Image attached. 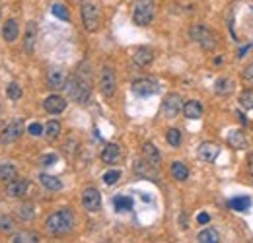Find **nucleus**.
I'll list each match as a JSON object with an SVG mask.
<instances>
[{"mask_svg": "<svg viewBox=\"0 0 253 243\" xmlns=\"http://www.w3.org/2000/svg\"><path fill=\"white\" fill-rule=\"evenodd\" d=\"M45 226H47V232H49V234H53V236H64V234H68V232L72 230V226H74V214H72V210H68V208H61V210L53 212V214L47 218Z\"/></svg>", "mask_w": 253, "mask_h": 243, "instance_id": "1", "label": "nucleus"}, {"mask_svg": "<svg viewBox=\"0 0 253 243\" xmlns=\"http://www.w3.org/2000/svg\"><path fill=\"white\" fill-rule=\"evenodd\" d=\"M66 93L70 99H74L76 103H88L92 97V86L88 78H82L80 74L66 78V86H64Z\"/></svg>", "mask_w": 253, "mask_h": 243, "instance_id": "2", "label": "nucleus"}, {"mask_svg": "<svg viewBox=\"0 0 253 243\" xmlns=\"http://www.w3.org/2000/svg\"><path fill=\"white\" fill-rule=\"evenodd\" d=\"M189 37L195 41V43H199L205 51H212L218 45L216 33L212 30H209L207 26H203V24H193L191 30H189Z\"/></svg>", "mask_w": 253, "mask_h": 243, "instance_id": "3", "label": "nucleus"}, {"mask_svg": "<svg viewBox=\"0 0 253 243\" xmlns=\"http://www.w3.org/2000/svg\"><path fill=\"white\" fill-rule=\"evenodd\" d=\"M156 16V2L154 0H140L134 6L132 12V22L136 26H148Z\"/></svg>", "mask_w": 253, "mask_h": 243, "instance_id": "4", "label": "nucleus"}, {"mask_svg": "<svg viewBox=\"0 0 253 243\" xmlns=\"http://www.w3.org/2000/svg\"><path fill=\"white\" fill-rule=\"evenodd\" d=\"M80 14H82V24H84V28L88 30V31H95V30L99 28L101 14H99L97 4H94V2H88V0H86L84 4H82Z\"/></svg>", "mask_w": 253, "mask_h": 243, "instance_id": "5", "label": "nucleus"}, {"mask_svg": "<svg viewBox=\"0 0 253 243\" xmlns=\"http://www.w3.org/2000/svg\"><path fill=\"white\" fill-rule=\"evenodd\" d=\"M24 130H26V124L22 119H16V121H12L10 124H6L4 128H2V132H0V144H12V142H16L18 138H22V134H24Z\"/></svg>", "mask_w": 253, "mask_h": 243, "instance_id": "6", "label": "nucleus"}, {"mask_svg": "<svg viewBox=\"0 0 253 243\" xmlns=\"http://www.w3.org/2000/svg\"><path fill=\"white\" fill-rule=\"evenodd\" d=\"M183 111V99L179 93H168L162 101V115L168 119H175Z\"/></svg>", "mask_w": 253, "mask_h": 243, "instance_id": "7", "label": "nucleus"}, {"mask_svg": "<svg viewBox=\"0 0 253 243\" xmlns=\"http://www.w3.org/2000/svg\"><path fill=\"white\" fill-rule=\"evenodd\" d=\"M99 88H101V93L105 97H113L115 95V91H117V78H115V72H113L111 66H103L101 68Z\"/></svg>", "mask_w": 253, "mask_h": 243, "instance_id": "8", "label": "nucleus"}, {"mask_svg": "<svg viewBox=\"0 0 253 243\" xmlns=\"http://www.w3.org/2000/svg\"><path fill=\"white\" fill-rule=\"evenodd\" d=\"M82 204L88 212H97L101 208V195L95 187H88L82 193Z\"/></svg>", "mask_w": 253, "mask_h": 243, "instance_id": "9", "label": "nucleus"}, {"mask_svg": "<svg viewBox=\"0 0 253 243\" xmlns=\"http://www.w3.org/2000/svg\"><path fill=\"white\" fill-rule=\"evenodd\" d=\"M132 91L136 95L146 97V95H152V93L158 91V84H156V80H152V78H138V80L132 82Z\"/></svg>", "mask_w": 253, "mask_h": 243, "instance_id": "10", "label": "nucleus"}, {"mask_svg": "<svg viewBox=\"0 0 253 243\" xmlns=\"http://www.w3.org/2000/svg\"><path fill=\"white\" fill-rule=\"evenodd\" d=\"M28 189H30V181H28L26 177H16V179H12L10 183H6V191H8V195L14 197V199L24 197V195L28 193Z\"/></svg>", "mask_w": 253, "mask_h": 243, "instance_id": "11", "label": "nucleus"}, {"mask_svg": "<svg viewBox=\"0 0 253 243\" xmlns=\"http://www.w3.org/2000/svg\"><path fill=\"white\" fill-rule=\"evenodd\" d=\"M47 86L51 88V90H64V86H66V74H64V70L63 68H49V72H47Z\"/></svg>", "mask_w": 253, "mask_h": 243, "instance_id": "12", "label": "nucleus"}, {"mask_svg": "<svg viewBox=\"0 0 253 243\" xmlns=\"http://www.w3.org/2000/svg\"><path fill=\"white\" fill-rule=\"evenodd\" d=\"M154 61V51L150 47H136L132 53V62L140 68H146L148 64H152Z\"/></svg>", "mask_w": 253, "mask_h": 243, "instance_id": "13", "label": "nucleus"}, {"mask_svg": "<svg viewBox=\"0 0 253 243\" xmlns=\"http://www.w3.org/2000/svg\"><path fill=\"white\" fill-rule=\"evenodd\" d=\"M43 107H45V111H47V113H51V115H59V113H63V111L66 109V99H64L63 95L53 93V95H49V97L43 101Z\"/></svg>", "mask_w": 253, "mask_h": 243, "instance_id": "14", "label": "nucleus"}, {"mask_svg": "<svg viewBox=\"0 0 253 243\" xmlns=\"http://www.w3.org/2000/svg\"><path fill=\"white\" fill-rule=\"evenodd\" d=\"M197 154H199V160L212 163L218 158L220 148H218V144H214V142H203V144L199 146V152H197Z\"/></svg>", "mask_w": 253, "mask_h": 243, "instance_id": "15", "label": "nucleus"}, {"mask_svg": "<svg viewBox=\"0 0 253 243\" xmlns=\"http://www.w3.org/2000/svg\"><path fill=\"white\" fill-rule=\"evenodd\" d=\"M35 43H37V24H35V22H28V26H26V35H24V49H26L28 55L33 53Z\"/></svg>", "mask_w": 253, "mask_h": 243, "instance_id": "16", "label": "nucleus"}, {"mask_svg": "<svg viewBox=\"0 0 253 243\" xmlns=\"http://www.w3.org/2000/svg\"><path fill=\"white\" fill-rule=\"evenodd\" d=\"M134 173L144 177V179H156L158 177V167L152 165L150 162H146V160H136L134 162Z\"/></svg>", "mask_w": 253, "mask_h": 243, "instance_id": "17", "label": "nucleus"}, {"mask_svg": "<svg viewBox=\"0 0 253 243\" xmlns=\"http://www.w3.org/2000/svg\"><path fill=\"white\" fill-rule=\"evenodd\" d=\"M119 160H121V146L115 144V142L105 144V148H103V152H101V162L113 165V163H117Z\"/></svg>", "mask_w": 253, "mask_h": 243, "instance_id": "18", "label": "nucleus"}, {"mask_svg": "<svg viewBox=\"0 0 253 243\" xmlns=\"http://www.w3.org/2000/svg\"><path fill=\"white\" fill-rule=\"evenodd\" d=\"M226 140L234 150H246L248 148V138H246V134L242 130H230Z\"/></svg>", "mask_w": 253, "mask_h": 243, "instance_id": "19", "label": "nucleus"}, {"mask_svg": "<svg viewBox=\"0 0 253 243\" xmlns=\"http://www.w3.org/2000/svg\"><path fill=\"white\" fill-rule=\"evenodd\" d=\"M183 115L187 119H201L203 117V105L197 99H189L187 103H183Z\"/></svg>", "mask_w": 253, "mask_h": 243, "instance_id": "20", "label": "nucleus"}, {"mask_svg": "<svg viewBox=\"0 0 253 243\" xmlns=\"http://www.w3.org/2000/svg\"><path fill=\"white\" fill-rule=\"evenodd\" d=\"M142 156H144L146 162H150L152 165H156V167L162 162V154H160V150H158L152 142H146V144L142 146Z\"/></svg>", "mask_w": 253, "mask_h": 243, "instance_id": "21", "label": "nucleus"}, {"mask_svg": "<svg viewBox=\"0 0 253 243\" xmlns=\"http://www.w3.org/2000/svg\"><path fill=\"white\" fill-rule=\"evenodd\" d=\"M18 33H20V28H18V22L16 20H6L4 28H2V37L8 43H14L18 39Z\"/></svg>", "mask_w": 253, "mask_h": 243, "instance_id": "22", "label": "nucleus"}, {"mask_svg": "<svg viewBox=\"0 0 253 243\" xmlns=\"http://www.w3.org/2000/svg\"><path fill=\"white\" fill-rule=\"evenodd\" d=\"M39 181H41L43 187L49 189V191H61V189H63V181H61L59 177H55V175L41 173V175H39Z\"/></svg>", "mask_w": 253, "mask_h": 243, "instance_id": "23", "label": "nucleus"}, {"mask_svg": "<svg viewBox=\"0 0 253 243\" xmlns=\"http://www.w3.org/2000/svg\"><path fill=\"white\" fill-rule=\"evenodd\" d=\"M232 90H234V82L230 80V78H218L216 84H214V91L218 95H230Z\"/></svg>", "mask_w": 253, "mask_h": 243, "instance_id": "24", "label": "nucleus"}, {"mask_svg": "<svg viewBox=\"0 0 253 243\" xmlns=\"http://www.w3.org/2000/svg\"><path fill=\"white\" fill-rule=\"evenodd\" d=\"M18 177V169L12 165V163H2L0 165V181L4 183H10L12 179Z\"/></svg>", "mask_w": 253, "mask_h": 243, "instance_id": "25", "label": "nucleus"}, {"mask_svg": "<svg viewBox=\"0 0 253 243\" xmlns=\"http://www.w3.org/2000/svg\"><path fill=\"white\" fill-rule=\"evenodd\" d=\"M171 175L177 181H185L189 177V169H187V165L183 162H173L171 163Z\"/></svg>", "mask_w": 253, "mask_h": 243, "instance_id": "26", "label": "nucleus"}, {"mask_svg": "<svg viewBox=\"0 0 253 243\" xmlns=\"http://www.w3.org/2000/svg\"><path fill=\"white\" fill-rule=\"evenodd\" d=\"M228 206L232 210H236V212H246L252 206V199H248V197H236V199H232L228 203Z\"/></svg>", "mask_w": 253, "mask_h": 243, "instance_id": "27", "label": "nucleus"}, {"mask_svg": "<svg viewBox=\"0 0 253 243\" xmlns=\"http://www.w3.org/2000/svg\"><path fill=\"white\" fill-rule=\"evenodd\" d=\"M197 240H199L201 243H216L218 240H220V236H218V232H216V230H212V228H207V230L199 232Z\"/></svg>", "mask_w": 253, "mask_h": 243, "instance_id": "28", "label": "nucleus"}, {"mask_svg": "<svg viewBox=\"0 0 253 243\" xmlns=\"http://www.w3.org/2000/svg\"><path fill=\"white\" fill-rule=\"evenodd\" d=\"M45 136L49 140H57L61 136V122L59 121H49L45 126Z\"/></svg>", "mask_w": 253, "mask_h": 243, "instance_id": "29", "label": "nucleus"}, {"mask_svg": "<svg viewBox=\"0 0 253 243\" xmlns=\"http://www.w3.org/2000/svg\"><path fill=\"white\" fill-rule=\"evenodd\" d=\"M113 204H115V210H119V212L132 210V199H130V197H125V195L115 197V199H113Z\"/></svg>", "mask_w": 253, "mask_h": 243, "instance_id": "30", "label": "nucleus"}, {"mask_svg": "<svg viewBox=\"0 0 253 243\" xmlns=\"http://www.w3.org/2000/svg\"><path fill=\"white\" fill-rule=\"evenodd\" d=\"M14 243H33V242H39V236L33 234V232H20L12 238Z\"/></svg>", "mask_w": 253, "mask_h": 243, "instance_id": "31", "label": "nucleus"}, {"mask_svg": "<svg viewBox=\"0 0 253 243\" xmlns=\"http://www.w3.org/2000/svg\"><path fill=\"white\" fill-rule=\"evenodd\" d=\"M18 214H20V218H22L24 222H30V220H33V216H35V210H33V204H32V203L22 204V206L18 208Z\"/></svg>", "mask_w": 253, "mask_h": 243, "instance_id": "32", "label": "nucleus"}, {"mask_svg": "<svg viewBox=\"0 0 253 243\" xmlns=\"http://www.w3.org/2000/svg\"><path fill=\"white\" fill-rule=\"evenodd\" d=\"M51 12H53V16H57V18L63 20V22H68V20H70V12H68V8H66L64 4H53Z\"/></svg>", "mask_w": 253, "mask_h": 243, "instance_id": "33", "label": "nucleus"}, {"mask_svg": "<svg viewBox=\"0 0 253 243\" xmlns=\"http://www.w3.org/2000/svg\"><path fill=\"white\" fill-rule=\"evenodd\" d=\"M238 101H240V105H242L246 111L253 109V90H246V91H242Z\"/></svg>", "mask_w": 253, "mask_h": 243, "instance_id": "34", "label": "nucleus"}, {"mask_svg": "<svg viewBox=\"0 0 253 243\" xmlns=\"http://www.w3.org/2000/svg\"><path fill=\"white\" fill-rule=\"evenodd\" d=\"M14 230H16V222L12 220V216H0V232L12 234Z\"/></svg>", "mask_w": 253, "mask_h": 243, "instance_id": "35", "label": "nucleus"}, {"mask_svg": "<svg viewBox=\"0 0 253 243\" xmlns=\"http://www.w3.org/2000/svg\"><path fill=\"white\" fill-rule=\"evenodd\" d=\"M166 140H168L169 146L177 148V146L181 144V132H179L177 128H169L168 132H166Z\"/></svg>", "mask_w": 253, "mask_h": 243, "instance_id": "36", "label": "nucleus"}, {"mask_svg": "<svg viewBox=\"0 0 253 243\" xmlns=\"http://www.w3.org/2000/svg\"><path fill=\"white\" fill-rule=\"evenodd\" d=\"M119 179H121V171L119 169H111V171L103 173V183L105 185H115Z\"/></svg>", "mask_w": 253, "mask_h": 243, "instance_id": "37", "label": "nucleus"}, {"mask_svg": "<svg viewBox=\"0 0 253 243\" xmlns=\"http://www.w3.org/2000/svg\"><path fill=\"white\" fill-rule=\"evenodd\" d=\"M8 97L10 99H20L22 97V86H18L16 82H12L8 86Z\"/></svg>", "mask_w": 253, "mask_h": 243, "instance_id": "38", "label": "nucleus"}, {"mask_svg": "<svg viewBox=\"0 0 253 243\" xmlns=\"http://www.w3.org/2000/svg\"><path fill=\"white\" fill-rule=\"evenodd\" d=\"M28 132H30L32 136H41L45 130H43V126L39 122H32V124L28 126Z\"/></svg>", "mask_w": 253, "mask_h": 243, "instance_id": "39", "label": "nucleus"}, {"mask_svg": "<svg viewBox=\"0 0 253 243\" xmlns=\"http://www.w3.org/2000/svg\"><path fill=\"white\" fill-rule=\"evenodd\" d=\"M242 76H244V80L253 84V62H250L246 68H244V72H242Z\"/></svg>", "mask_w": 253, "mask_h": 243, "instance_id": "40", "label": "nucleus"}, {"mask_svg": "<svg viewBox=\"0 0 253 243\" xmlns=\"http://www.w3.org/2000/svg\"><path fill=\"white\" fill-rule=\"evenodd\" d=\"M55 162H57V154H45L41 158L43 165H53Z\"/></svg>", "mask_w": 253, "mask_h": 243, "instance_id": "41", "label": "nucleus"}, {"mask_svg": "<svg viewBox=\"0 0 253 243\" xmlns=\"http://www.w3.org/2000/svg\"><path fill=\"white\" fill-rule=\"evenodd\" d=\"M197 222H199V224H209V222H211V216H209L207 212H201V214L197 216Z\"/></svg>", "mask_w": 253, "mask_h": 243, "instance_id": "42", "label": "nucleus"}, {"mask_svg": "<svg viewBox=\"0 0 253 243\" xmlns=\"http://www.w3.org/2000/svg\"><path fill=\"white\" fill-rule=\"evenodd\" d=\"M248 169H250V175H252V179H253V154L248 156Z\"/></svg>", "mask_w": 253, "mask_h": 243, "instance_id": "43", "label": "nucleus"}, {"mask_svg": "<svg viewBox=\"0 0 253 243\" xmlns=\"http://www.w3.org/2000/svg\"><path fill=\"white\" fill-rule=\"evenodd\" d=\"M250 47H252V45H246V47H242V49H240V51H238V57H240V59H242V57H244V55H246V53H248V51H250Z\"/></svg>", "mask_w": 253, "mask_h": 243, "instance_id": "44", "label": "nucleus"}, {"mask_svg": "<svg viewBox=\"0 0 253 243\" xmlns=\"http://www.w3.org/2000/svg\"><path fill=\"white\" fill-rule=\"evenodd\" d=\"M238 117H240V121H242V122H246V124H248V119L244 117V113H240V111H238Z\"/></svg>", "mask_w": 253, "mask_h": 243, "instance_id": "45", "label": "nucleus"}, {"mask_svg": "<svg viewBox=\"0 0 253 243\" xmlns=\"http://www.w3.org/2000/svg\"><path fill=\"white\" fill-rule=\"evenodd\" d=\"M82 2H86V0H82Z\"/></svg>", "mask_w": 253, "mask_h": 243, "instance_id": "46", "label": "nucleus"}]
</instances>
